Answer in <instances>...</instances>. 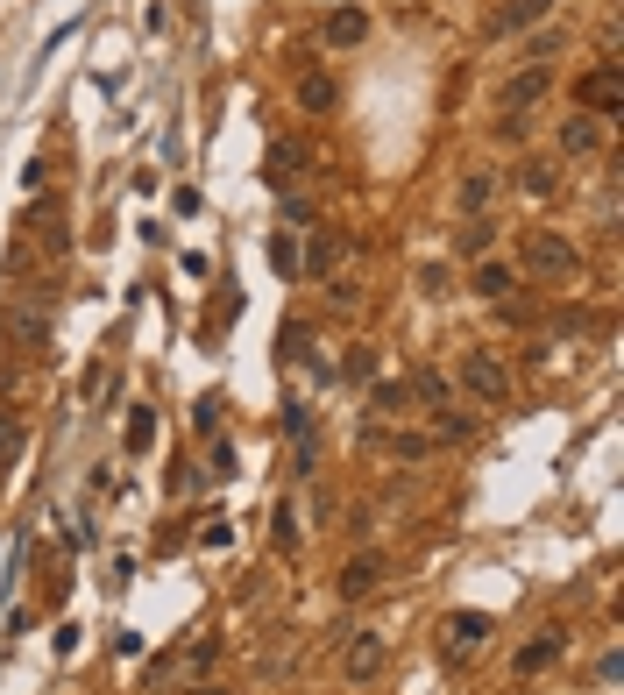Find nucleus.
Instances as JSON below:
<instances>
[{"mask_svg":"<svg viewBox=\"0 0 624 695\" xmlns=\"http://www.w3.org/2000/svg\"><path fill=\"white\" fill-rule=\"evenodd\" d=\"M362 36H369V15H362V8H341V15L327 22V43H334V50H348V43H362Z\"/></svg>","mask_w":624,"mask_h":695,"instance_id":"nucleus-6","label":"nucleus"},{"mask_svg":"<svg viewBox=\"0 0 624 695\" xmlns=\"http://www.w3.org/2000/svg\"><path fill=\"white\" fill-rule=\"evenodd\" d=\"M554 653H561V639H554V632H546V639H532V646L518 653V667L532 674V667H546V660H554Z\"/></svg>","mask_w":624,"mask_h":695,"instance_id":"nucleus-14","label":"nucleus"},{"mask_svg":"<svg viewBox=\"0 0 624 695\" xmlns=\"http://www.w3.org/2000/svg\"><path fill=\"white\" fill-rule=\"evenodd\" d=\"M461 383H468V391H476L483 405H497V398L511 391V383H504V369H497L490 355H461Z\"/></svg>","mask_w":624,"mask_h":695,"instance_id":"nucleus-2","label":"nucleus"},{"mask_svg":"<svg viewBox=\"0 0 624 695\" xmlns=\"http://www.w3.org/2000/svg\"><path fill=\"white\" fill-rule=\"evenodd\" d=\"M525 263H532L539 277H568V270H575V242L539 227V235H525Z\"/></svg>","mask_w":624,"mask_h":695,"instance_id":"nucleus-1","label":"nucleus"},{"mask_svg":"<svg viewBox=\"0 0 624 695\" xmlns=\"http://www.w3.org/2000/svg\"><path fill=\"white\" fill-rule=\"evenodd\" d=\"M483 639H490V617H483V610H454V617H447V646H454V653H476Z\"/></svg>","mask_w":624,"mask_h":695,"instance_id":"nucleus-3","label":"nucleus"},{"mask_svg":"<svg viewBox=\"0 0 624 695\" xmlns=\"http://www.w3.org/2000/svg\"><path fill=\"white\" fill-rule=\"evenodd\" d=\"M539 93H546V64H532L525 79H511V93H504V100H511V107H532Z\"/></svg>","mask_w":624,"mask_h":695,"instance_id":"nucleus-9","label":"nucleus"},{"mask_svg":"<svg viewBox=\"0 0 624 695\" xmlns=\"http://www.w3.org/2000/svg\"><path fill=\"white\" fill-rule=\"evenodd\" d=\"M376 667H383V646H376V639H355V653H348V674H355V681H369Z\"/></svg>","mask_w":624,"mask_h":695,"instance_id":"nucleus-12","label":"nucleus"},{"mask_svg":"<svg viewBox=\"0 0 624 695\" xmlns=\"http://www.w3.org/2000/svg\"><path fill=\"white\" fill-rule=\"evenodd\" d=\"M412 405V383H376V412H405Z\"/></svg>","mask_w":624,"mask_h":695,"instance_id":"nucleus-15","label":"nucleus"},{"mask_svg":"<svg viewBox=\"0 0 624 695\" xmlns=\"http://www.w3.org/2000/svg\"><path fill=\"white\" fill-rule=\"evenodd\" d=\"M192 695H227V688H192Z\"/></svg>","mask_w":624,"mask_h":695,"instance_id":"nucleus-22","label":"nucleus"},{"mask_svg":"<svg viewBox=\"0 0 624 695\" xmlns=\"http://www.w3.org/2000/svg\"><path fill=\"white\" fill-rule=\"evenodd\" d=\"M596 142H603V128H596V121H582V114H575V121L561 128V149H568V157H589Z\"/></svg>","mask_w":624,"mask_h":695,"instance_id":"nucleus-8","label":"nucleus"},{"mask_svg":"<svg viewBox=\"0 0 624 695\" xmlns=\"http://www.w3.org/2000/svg\"><path fill=\"white\" fill-rule=\"evenodd\" d=\"M22 447V433H15V419H0V454H15Z\"/></svg>","mask_w":624,"mask_h":695,"instance_id":"nucleus-21","label":"nucleus"},{"mask_svg":"<svg viewBox=\"0 0 624 695\" xmlns=\"http://www.w3.org/2000/svg\"><path fill=\"white\" fill-rule=\"evenodd\" d=\"M334 582H341V596H369V589L383 582V561H376V554H362V561H348Z\"/></svg>","mask_w":624,"mask_h":695,"instance_id":"nucleus-5","label":"nucleus"},{"mask_svg":"<svg viewBox=\"0 0 624 695\" xmlns=\"http://www.w3.org/2000/svg\"><path fill=\"white\" fill-rule=\"evenodd\" d=\"M270 263H277V277H298V270H305V249H298L291 235H277V242H270Z\"/></svg>","mask_w":624,"mask_h":695,"instance_id":"nucleus-11","label":"nucleus"},{"mask_svg":"<svg viewBox=\"0 0 624 695\" xmlns=\"http://www.w3.org/2000/svg\"><path fill=\"white\" fill-rule=\"evenodd\" d=\"M298 107H305V114H327V107H334V79H327V71L298 79Z\"/></svg>","mask_w":624,"mask_h":695,"instance_id":"nucleus-7","label":"nucleus"},{"mask_svg":"<svg viewBox=\"0 0 624 695\" xmlns=\"http://www.w3.org/2000/svg\"><path fill=\"white\" fill-rule=\"evenodd\" d=\"M483 199H490V178H483V171H476V178H468V185H461V206H468V213H476V206H483Z\"/></svg>","mask_w":624,"mask_h":695,"instance_id":"nucleus-18","label":"nucleus"},{"mask_svg":"<svg viewBox=\"0 0 624 695\" xmlns=\"http://www.w3.org/2000/svg\"><path fill=\"white\" fill-rule=\"evenodd\" d=\"M390 454H398V461H419V454H426V440H419V433H405V440H390Z\"/></svg>","mask_w":624,"mask_h":695,"instance_id":"nucleus-19","label":"nucleus"},{"mask_svg":"<svg viewBox=\"0 0 624 695\" xmlns=\"http://www.w3.org/2000/svg\"><path fill=\"white\" fill-rule=\"evenodd\" d=\"M8 327H15V334H22V341H43V320H36V313H15V320H8Z\"/></svg>","mask_w":624,"mask_h":695,"instance_id":"nucleus-20","label":"nucleus"},{"mask_svg":"<svg viewBox=\"0 0 624 695\" xmlns=\"http://www.w3.org/2000/svg\"><path fill=\"white\" fill-rule=\"evenodd\" d=\"M149 440H156V412H149V405H142V412H135V419H128V447H135V454H142V447H149Z\"/></svg>","mask_w":624,"mask_h":695,"instance_id":"nucleus-16","label":"nucleus"},{"mask_svg":"<svg viewBox=\"0 0 624 695\" xmlns=\"http://www.w3.org/2000/svg\"><path fill=\"white\" fill-rule=\"evenodd\" d=\"M546 8H554V0H511V8H504V29H532V22H546Z\"/></svg>","mask_w":624,"mask_h":695,"instance_id":"nucleus-10","label":"nucleus"},{"mask_svg":"<svg viewBox=\"0 0 624 695\" xmlns=\"http://www.w3.org/2000/svg\"><path fill=\"white\" fill-rule=\"evenodd\" d=\"M575 100H589V107H603V114H617V64H596L589 79L575 86Z\"/></svg>","mask_w":624,"mask_h":695,"instance_id":"nucleus-4","label":"nucleus"},{"mask_svg":"<svg viewBox=\"0 0 624 695\" xmlns=\"http://www.w3.org/2000/svg\"><path fill=\"white\" fill-rule=\"evenodd\" d=\"M412 398H433V405H440V398H447V376H440V369H419V383H412Z\"/></svg>","mask_w":624,"mask_h":695,"instance_id":"nucleus-17","label":"nucleus"},{"mask_svg":"<svg viewBox=\"0 0 624 695\" xmlns=\"http://www.w3.org/2000/svg\"><path fill=\"white\" fill-rule=\"evenodd\" d=\"M476 291H483V298H504V291H511V270H504V263H483V270H476Z\"/></svg>","mask_w":624,"mask_h":695,"instance_id":"nucleus-13","label":"nucleus"}]
</instances>
